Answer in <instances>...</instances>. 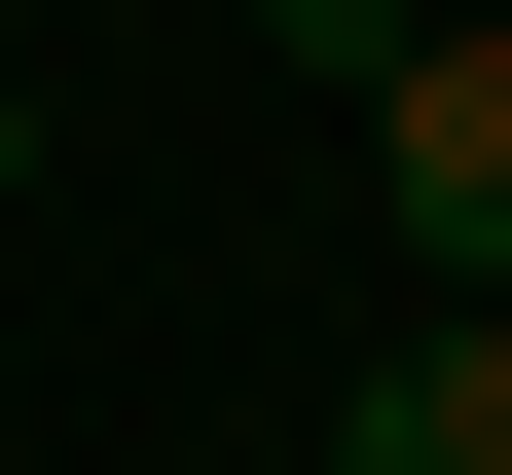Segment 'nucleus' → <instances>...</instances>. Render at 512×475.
Listing matches in <instances>:
<instances>
[{"label": "nucleus", "mask_w": 512, "mask_h": 475, "mask_svg": "<svg viewBox=\"0 0 512 475\" xmlns=\"http://www.w3.org/2000/svg\"><path fill=\"white\" fill-rule=\"evenodd\" d=\"M366 183H403V256H439V293H512V37H476V0L366 74Z\"/></svg>", "instance_id": "obj_1"}, {"label": "nucleus", "mask_w": 512, "mask_h": 475, "mask_svg": "<svg viewBox=\"0 0 512 475\" xmlns=\"http://www.w3.org/2000/svg\"><path fill=\"white\" fill-rule=\"evenodd\" d=\"M330 475H512V293H439V329H403V366H366V402H330Z\"/></svg>", "instance_id": "obj_2"}, {"label": "nucleus", "mask_w": 512, "mask_h": 475, "mask_svg": "<svg viewBox=\"0 0 512 475\" xmlns=\"http://www.w3.org/2000/svg\"><path fill=\"white\" fill-rule=\"evenodd\" d=\"M256 37H293V74H330V110H366V74H403V37H439V0H256Z\"/></svg>", "instance_id": "obj_3"}, {"label": "nucleus", "mask_w": 512, "mask_h": 475, "mask_svg": "<svg viewBox=\"0 0 512 475\" xmlns=\"http://www.w3.org/2000/svg\"><path fill=\"white\" fill-rule=\"evenodd\" d=\"M0 183H37V74H0Z\"/></svg>", "instance_id": "obj_4"}]
</instances>
